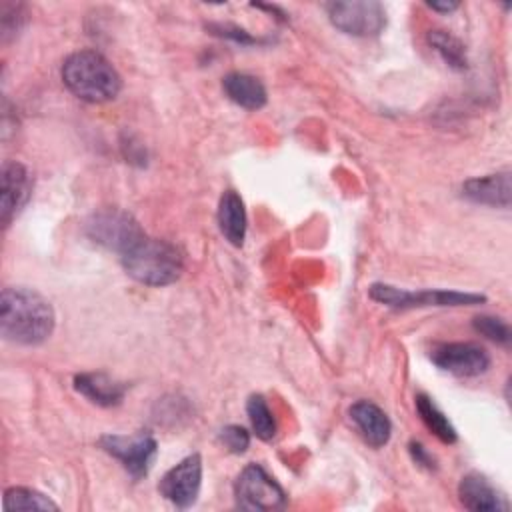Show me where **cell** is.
<instances>
[{
	"mask_svg": "<svg viewBox=\"0 0 512 512\" xmlns=\"http://www.w3.org/2000/svg\"><path fill=\"white\" fill-rule=\"evenodd\" d=\"M32 194V176L20 162L2 164V190H0V222L8 226L26 206Z\"/></svg>",
	"mask_w": 512,
	"mask_h": 512,
	"instance_id": "cell-11",
	"label": "cell"
},
{
	"mask_svg": "<svg viewBox=\"0 0 512 512\" xmlns=\"http://www.w3.org/2000/svg\"><path fill=\"white\" fill-rule=\"evenodd\" d=\"M246 412H248V420L250 426L254 430V434L260 440H272L276 436V420L272 416V410L268 408L266 400L262 394H252L246 402Z\"/></svg>",
	"mask_w": 512,
	"mask_h": 512,
	"instance_id": "cell-21",
	"label": "cell"
},
{
	"mask_svg": "<svg viewBox=\"0 0 512 512\" xmlns=\"http://www.w3.org/2000/svg\"><path fill=\"white\" fill-rule=\"evenodd\" d=\"M102 450L112 454L122 462V466L128 470L132 478H142L150 472L152 462L158 452V444L152 434H132V436H122V434H104L100 440Z\"/></svg>",
	"mask_w": 512,
	"mask_h": 512,
	"instance_id": "cell-8",
	"label": "cell"
},
{
	"mask_svg": "<svg viewBox=\"0 0 512 512\" xmlns=\"http://www.w3.org/2000/svg\"><path fill=\"white\" fill-rule=\"evenodd\" d=\"M408 450H410V456H412V460H414L416 464H420V466H424V468H428V470L436 468L432 454H430L420 442H410V444H408Z\"/></svg>",
	"mask_w": 512,
	"mask_h": 512,
	"instance_id": "cell-26",
	"label": "cell"
},
{
	"mask_svg": "<svg viewBox=\"0 0 512 512\" xmlns=\"http://www.w3.org/2000/svg\"><path fill=\"white\" fill-rule=\"evenodd\" d=\"M218 440L224 448H228L232 454H244L250 446V434L246 428L238 426V424H230L224 426L218 434Z\"/></svg>",
	"mask_w": 512,
	"mask_h": 512,
	"instance_id": "cell-24",
	"label": "cell"
},
{
	"mask_svg": "<svg viewBox=\"0 0 512 512\" xmlns=\"http://www.w3.org/2000/svg\"><path fill=\"white\" fill-rule=\"evenodd\" d=\"M222 90L234 104L246 110H260L268 100L264 84L256 76L244 72L226 74L222 78Z\"/></svg>",
	"mask_w": 512,
	"mask_h": 512,
	"instance_id": "cell-17",
	"label": "cell"
},
{
	"mask_svg": "<svg viewBox=\"0 0 512 512\" xmlns=\"http://www.w3.org/2000/svg\"><path fill=\"white\" fill-rule=\"evenodd\" d=\"M2 506H4V510H58L60 508L56 502H52L42 492L24 488V486L8 488L4 492Z\"/></svg>",
	"mask_w": 512,
	"mask_h": 512,
	"instance_id": "cell-19",
	"label": "cell"
},
{
	"mask_svg": "<svg viewBox=\"0 0 512 512\" xmlns=\"http://www.w3.org/2000/svg\"><path fill=\"white\" fill-rule=\"evenodd\" d=\"M430 360L444 372L460 378H474L490 368L488 352L472 342H442L430 350Z\"/></svg>",
	"mask_w": 512,
	"mask_h": 512,
	"instance_id": "cell-9",
	"label": "cell"
},
{
	"mask_svg": "<svg viewBox=\"0 0 512 512\" xmlns=\"http://www.w3.org/2000/svg\"><path fill=\"white\" fill-rule=\"evenodd\" d=\"M218 226L222 236L232 244V246H242L244 238H246V226H248V218H246V208L244 202L240 198L238 192L234 190H226L220 196L218 202Z\"/></svg>",
	"mask_w": 512,
	"mask_h": 512,
	"instance_id": "cell-16",
	"label": "cell"
},
{
	"mask_svg": "<svg viewBox=\"0 0 512 512\" xmlns=\"http://www.w3.org/2000/svg\"><path fill=\"white\" fill-rule=\"evenodd\" d=\"M370 298L390 308H424V306H474L486 302L482 294L456 292V290H402L390 284H372Z\"/></svg>",
	"mask_w": 512,
	"mask_h": 512,
	"instance_id": "cell-5",
	"label": "cell"
},
{
	"mask_svg": "<svg viewBox=\"0 0 512 512\" xmlns=\"http://www.w3.org/2000/svg\"><path fill=\"white\" fill-rule=\"evenodd\" d=\"M416 410L424 422V426L444 444H454L458 440V432L448 420V416L432 402L430 396L418 394L416 396Z\"/></svg>",
	"mask_w": 512,
	"mask_h": 512,
	"instance_id": "cell-18",
	"label": "cell"
},
{
	"mask_svg": "<svg viewBox=\"0 0 512 512\" xmlns=\"http://www.w3.org/2000/svg\"><path fill=\"white\" fill-rule=\"evenodd\" d=\"M324 8L332 26L350 36H378L386 26V10L376 0H338Z\"/></svg>",
	"mask_w": 512,
	"mask_h": 512,
	"instance_id": "cell-6",
	"label": "cell"
},
{
	"mask_svg": "<svg viewBox=\"0 0 512 512\" xmlns=\"http://www.w3.org/2000/svg\"><path fill=\"white\" fill-rule=\"evenodd\" d=\"M74 388L82 396H86L90 402L110 408L122 402L126 394V384L118 382L116 378L104 374V372H84L74 376Z\"/></svg>",
	"mask_w": 512,
	"mask_h": 512,
	"instance_id": "cell-15",
	"label": "cell"
},
{
	"mask_svg": "<svg viewBox=\"0 0 512 512\" xmlns=\"http://www.w3.org/2000/svg\"><path fill=\"white\" fill-rule=\"evenodd\" d=\"M52 304L36 290L8 286L0 296V332L8 342L36 346L54 332Z\"/></svg>",
	"mask_w": 512,
	"mask_h": 512,
	"instance_id": "cell-1",
	"label": "cell"
},
{
	"mask_svg": "<svg viewBox=\"0 0 512 512\" xmlns=\"http://www.w3.org/2000/svg\"><path fill=\"white\" fill-rule=\"evenodd\" d=\"M84 232L94 244L116 252L118 256H122L134 242H138L146 234L136 218L120 208H104L94 212L86 220Z\"/></svg>",
	"mask_w": 512,
	"mask_h": 512,
	"instance_id": "cell-4",
	"label": "cell"
},
{
	"mask_svg": "<svg viewBox=\"0 0 512 512\" xmlns=\"http://www.w3.org/2000/svg\"><path fill=\"white\" fill-rule=\"evenodd\" d=\"M348 414L368 446L382 448L388 444L392 436V424L380 406L368 400H358L350 406Z\"/></svg>",
	"mask_w": 512,
	"mask_h": 512,
	"instance_id": "cell-12",
	"label": "cell"
},
{
	"mask_svg": "<svg viewBox=\"0 0 512 512\" xmlns=\"http://www.w3.org/2000/svg\"><path fill=\"white\" fill-rule=\"evenodd\" d=\"M210 30L218 36H224V38H232L234 42H240V44H252L254 38L248 36L242 28H236V26H230V24H212Z\"/></svg>",
	"mask_w": 512,
	"mask_h": 512,
	"instance_id": "cell-25",
	"label": "cell"
},
{
	"mask_svg": "<svg viewBox=\"0 0 512 512\" xmlns=\"http://www.w3.org/2000/svg\"><path fill=\"white\" fill-rule=\"evenodd\" d=\"M462 196L474 204H484L492 208H508L512 198L510 172H496L488 176L470 178L462 184Z\"/></svg>",
	"mask_w": 512,
	"mask_h": 512,
	"instance_id": "cell-14",
	"label": "cell"
},
{
	"mask_svg": "<svg viewBox=\"0 0 512 512\" xmlns=\"http://www.w3.org/2000/svg\"><path fill=\"white\" fill-rule=\"evenodd\" d=\"M202 486V458L200 454L186 456L172 466L160 480L158 492L178 508H190Z\"/></svg>",
	"mask_w": 512,
	"mask_h": 512,
	"instance_id": "cell-10",
	"label": "cell"
},
{
	"mask_svg": "<svg viewBox=\"0 0 512 512\" xmlns=\"http://www.w3.org/2000/svg\"><path fill=\"white\" fill-rule=\"evenodd\" d=\"M234 496L238 508L252 512L280 510L286 506L284 488L260 464H248L238 474Z\"/></svg>",
	"mask_w": 512,
	"mask_h": 512,
	"instance_id": "cell-7",
	"label": "cell"
},
{
	"mask_svg": "<svg viewBox=\"0 0 512 512\" xmlns=\"http://www.w3.org/2000/svg\"><path fill=\"white\" fill-rule=\"evenodd\" d=\"M428 6L436 12H452L458 8V2H428Z\"/></svg>",
	"mask_w": 512,
	"mask_h": 512,
	"instance_id": "cell-27",
	"label": "cell"
},
{
	"mask_svg": "<svg viewBox=\"0 0 512 512\" xmlns=\"http://www.w3.org/2000/svg\"><path fill=\"white\" fill-rule=\"evenodd\" d=\"M460 504L474 512H500L508 510L506 498L492 486V482L480 472H470L462 476L458 484Z\"/></svg>",
	"mask_w": 512,
	"mask_h": 512,
	"instance_id": "cell-13",
	"label": "cell"
},
{
	"mask_svg": "<svg viewBox=\"0 0 512 512\" xmlns=\"http://www.w3.org/2000/svg\"><path fill=\"white\" fill-rule=\"evenodd\" d=\"M0 26H2V38L4 42L10 40V36H16L18 30L24 24V4H12V2H2L0 10Z\"/></svg>",
	"mask_w": 512,
	"mask_h": 512,
	"instance_id": "cell-23",
	"label": "cell"
},
{
	"mask_svg": "<svg viewBox=\"0 0 512 512\" xmlns=\"http://www.w3.org/2000/svg\"><path fill=\"white\" fill-rule=\"evenodd\" d=\"M428 42L442 56V60L450 68H456V70H464L466 68L468 58H466L464 44L458 38H454L450 32H446V30H430L428 32Z\"/></svg>",
	"mask_w": 512,
	"mask_h": 512,
	"instance_id": "cell-20",
	"label": "cell"
},
{
	"mask_svg": "<svg viewBox=\"0 0 512 512\" xmlns=\"http://www.w3.org/2000/svg\"><path fill=\"white\" fill-rule=\"evenodd\" d=\"M472 326L478 334H482L484 338L496 342V344H502V346H508L510 340H512V332H510V326L506 320L498 318V316H476L472 320Z\"/></svg>",
	"mask_w": 512,
	"mask_h": 512,
	"instance_id": "cell-22",
	"label": "cell"
},
{
	"mask_svg": "<svg viewBox=\"0 0 512 512\" xmlns=\"http://www.w3.org/2000/svg\"><path fill=\"white\" fill-rule=\"evenodd\" d=\"M64 86L80 100L100 104L118 96L122 88L116 68L96 50H78L62 64Z\"/></svg>",
	"mask_w": 512,
	"mask_h": 512,
	"instance_id": "cell-2",
	"label": "cell"
},
{
	"mask_svg": "<svg viewBox=\"0 0 512 512\" xmlns=\"http://www.w3.org/2000/svg\"><path fill=\"white\" fill-rule=\"evenodd\" d=\"M120 262L130 278L156 288L176 282L184 270V258L174 244L146 234L120 256Z\"/></svg>",
	"mask_w": 512,
	"mask_h": 512,
	"instance_id": "cell-3",
	"label": "cell"
}]
</instances>
